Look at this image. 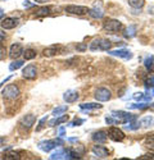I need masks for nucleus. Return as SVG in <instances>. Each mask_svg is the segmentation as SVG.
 Instances as JSON below:
<instances>
[{"label":"nucleus","instance_id":"obj_37","mask_svg":"<svg viewBox=\"0 0 154 160\" xmlns=\"http://www.w3.org/2000/svg\"><path fill=\"white\" fill-rule=\"evenodd\" d=\"M23 7L24 8H33L35 4H32L31 2H28V0H24V2H23Z\"/></svg>","mask_w":154,"mask_h":160},{"label":"nucleus","instance_id":"obj_23","mask_svg":"<svg viewBox=\"0 0 154 160\" xmlns=\"http://www.w3.org/2000/svg\"><path fill=\"white\" fill-rule=\"evenodd\" d=\"M36 50H33V49H26L24 51H23V57H24V59L26 60H31V59H35L36 58Z\"/></svg>","mask_w":154,"mask_h":160},{"label":"nucleus","instance_id":"obj_15","mask_svg":"<svg viewBox=\"0 0 154 160\" xmlns=\"http://www.w3.org/2000/svg\"><path fill=\"white\" fill-rule=\"evenodd\" d=\"M63 99L66 102H74L77 99H79V92L74 91V90H68L67 92H64V95H63Z\"/></svg>","mask_w":154,"mask_h":160},{"label":"nucleus","instance_id":"obj_4","mask_svg":"<svg viewBox=\"0 0 154 160\" xmlns=\"http://www.w3.org/2000/svg\"><path fill=\"white\" fill-rule=\"evenodd\" d=\"M66 13L72 16H85L89 13V8L84 7V5H67L64 8Z\"/></svg>","mask_w":154,"mask_h":160},{"label":"nucleus","instance_id":"obj_36","mask_svg":"<svg viewBox=\"0 0 154 160\" xmlns=\"http://www.w3.org/2000/svg\"><path fill=\"white\" fill-rule=\"evenodd\" d=\"M48 121V117H44L43 119H41V121H40V123H38V127L36 128V131H41L43 129V127H44V123Z\"/></svg>","mask_w":154,"mask_h":160},{"label":"nucleus","instance_id":"obj_31","mask_svg":"<svg viewBox=\"0 0 154 160\" xmlns=\"http://www.w3.org/2000/svg\"><path fill=\"white\" fill-rule=\"evenodd\" d=\"M7 54H8V51H7V48L4 45L0 44V60H4L7 58Z\"/></svg>","mask_w":154,"mask_h":160},{"label":"nucleus","instance_id":"obj_26","mask_svg":"<svg viewBox=\"0 0 154 160\" xmlns=\"http://www.w3.org/2000/svg\"><path fill=\"white\" fill-rule=\"evenodd\" d=\"M64 112H67V105H63V106H58V108H55L53 110V115L54 117H59L62 115Z\"/></svg>","mask_w":154,"mask_h":160},{"label":"nucleus","instance_id":"obj_28","mask_svg":"<svg viewBox=\"0 0 154 160\" xmlns=\"http://www.w3.org/2000/svg\"><path fill=\"white\" fill-rule=\"evenodd\" d=\"M22 65H23V62H22V60H16V62H13V63L9 65V69H10V71H17V69L21 68Z\"/></svg>","mask_w":154,"mask_h":160},{"label":"nucleus","instance_id":"obj_21","mask_svg":"<svg viewBox=\"0 0 154 160\" xmlns=\"http://www.w3.org/2000/svg\"><path fill=\"white\" fill-rule=\"evenodd\" d=\"M68 121V115H59V117H57L55 119H53V121H50V126L51 127H54V126H58V124H62V123H64V122H67Z\"/></svg>","mask_w":154,"mask_h":160},{"label":"nucleus","instance_id":"obj_30","mask_svg":"<svg viewBox=\"0 0 154 160\" xmlns=\"http://www.w3.org/2000/svg\"><path fill=\"white\" fill-rule=\"evenodd\" d=\"M71 151H73L74 154H77V155H82L84 152H85V149H84V146L82 145H79V146H76V148H73Z\"/></svg>","mask_w":154,"mask_h":160},{"label":"nucleus","instance_id":"obj_34","mask_svg":"<svg viewBox=\"0 0 154 160\" xmlns=\"http://www.w3.org/2000/svg\"><path fill=\"white\" fill-rule=\"evenodd\" d=\"M145 85H146L148 88H153L154 87V77H149L145 81Z\"/></svg>","mask_w":154,"mask_h":160},{"label":"nucleus","instance_id":"obj_47","mask_svg":"<svg viewBox=\"0 0 154 160\" xmlns=\"http://www.w3.org/2000/svg\"><path fill=\"white\" fill-rule=\"evenodd\" d=\"M150 92H151V95H153V96H154V87H153V88H151V90H150Z\"/></svg>","mask_w":154,"mask_h":160},{"label":"nucleus","instance_id":"obj_9","mask_svg":"<svg viewBox=\"0 0 154 160\" xmlns=\"http://www.w3.org/2000/svg\"><path fill=\"white\" fill-rule=\"evenodd\" d=\"M23 54V48L21 44L16 42V44H13L10 46V50H9V57L12 59H18L21 55Z\"/></svg>","mask_w":154,"mask_h":160},{"label":"nucleus","instance_id":"obj_40","mask_svg":"<svg viewBox=\"0 0 154 160\" xmlns=\"http://www.w3.org/2000/svg\"><path fill=\"white\" fill-rule=\"evenodd\" d=\"M140 159H154V154H148V155H144V156H141Z\"/></svg>","mask_w":154,"mask_h":160},{"label":"nucleus","instance_id":"obj_41","mask_svg":"<svg viewBox=\"0 0 154 160\" xmlns=\"http://www.w3.org/2000/svg\"><path fill=\"white\" fill-rule=\"evenodd\" d=\"M76 49H77V50H85V49H86V45H77Z\"/></svg>","mask_w":154,"mask_h":160},{"label":"nucleus","instance_id":"obj_46","mask_svg":"<svg viewBox=\"0 0 154 160\" xmlns=\"http://www.w3.org/2000/svg\"><path fill=\"white\" fill-rule=\"evenodd\" d=\"M69 141L71 142H74V141H77V138H69Z\"/></svg>","mask_w":154,"mask_h":160},{"label":"nucleus","instance_id":"obj_6","mask_svg":"<svg viewBox=\"0 0 154 160\" xmlns=\"http://www.w3.org/2000/svg\"><path fill=\"white\" fill-rule=\"evenodd\" d=\"M107 135H108V137H109L112 141H116V142H121V141H123V138H125L123 131L120 129V128H117V127H110V128L108 129Z\"/></svg>","mask_w":154,"mask_h":160},{"label":"nucleus","instance_id":"obj_20","mask_svg":"<svg viewBox=\"0 0 154 160\" xmlns=\"http://www.w3.org/2000/svg\"><path fill=\"white\" fill-rule=\"evenodd\" d=\"M3 159H5V160H18V159H19V152L8 149V151L4 152Z\"/></svg>","mask_w":154,"mask_h":160},{"label":"nucleus","instance_id":"obj_16","mask_svg":"<svg viewBox=\"0 0 154 160\" xmlns=\"http://www.w3.org/2000/svg\"><path fill=\"white\" fill-rule=\"evenodd\" d=\"M59 50H60V46H59V45H51V46L46 48V49L43 51V54H44V57L50 58V57L57 55L58 52H59Z\"/></svg>","mask_w":154,"mask_h":160},{"label":"nucleus","instance_id":"obj_14","mask_svg":"<svg viewBox=\"0 0 154 160\" xmlns=\"http://www.w3.org/2000/svg\"><path fill=\"white\" fill-rule=\"evenodd\" d=\"M87 14L91 17V18H94V19H100V18L104 17V12H103V9H101L100 7L95 5L93 9H89Z\"/></svg>","mask_w":154,"mask_h":160},{"label":"nucleus","instance_id":"obj_8","mask_svg":"<svg viewBox=\"0 0 154 160\" xmlns=\"http://www.w3.org/2000/svg\"><path fill=\"white\" fill-rule=\"evenodd\" d=\"M22 74H23L24 78H27V79H35L37 77V68H36V65H33V64L26 65L23 68Z\"/></svg>","mask_w":154,"mask_h":160},{"label":"nucleus","instance_id":"obj_11","mask_svg":"<svg viewBox=\"0 0 154 160\" xmlns=\"http://www.w3.org/2000/svg\"><path fill=\"white\" fill-rule=\"evenodd\" d=\"M91 151H93V154H94L95 156H98V158H100V159L108 158V155H109L108 149H107V148H104V146H100L99 143H98V145H95V146H93Z\"/></svg>","mask_w":154,"mask_h":160},{"label":"nucleus","instance_id":"obj_29","mask_svg":"<svg viewBox=\"0 0 154 160\" xmlns=\"http://www.w3.org/2000/svg\"><path fill=\"white\" fill-rule=\"evenodd\" d=\"M135 35H136V27L135 26H130L126 30V37H134Z\"/></svg>","mask_w":154,"mask_h":160},{"label":"nucleus","instance_id":"obj_22","mask_svg":"<svg viewBox=\"0 0 154 160\" xmlns=\"http://www.w3.org/2000/svg\"><path fill=\"white\" fill-rule=\"evenodd\" d=\"M140 124L143 126V127H151V126H154V117H151V115L144 117L140 121Z\"/></svg>","mask_w":154,"mask_h":160},{"label":"nucleus","instance_id":"obj_24","mask_svg":"<svg viewBox=\"0 0 154 160\" xmlns=\"http://www.w3.org/2000/svg\"><path fill=\"white\" fill-rule=\"evenodd\" d=\"M145 2L144 0H128V5L134 9H141L144 7Z\"/></svg>","mask_w":154,"mask_h":160},{"label":"nucleus","instance_id":"obj_38","mask_svg":"<svg viewBox=\"0 0 154 160\" xmlns=\"http://www.w3.org/2000/svg\"><path fill=\"white\" fill-rule=\"evenodd\" d=\"M5 38H7V33H5L4 31H2V30H0V42H2V41H4Z\"/></svg>","mask_w":154,"mask_h":160},{"label":"nucleus","instance_id":"obj_1","mask_svg":"<svg viewBox=\"0 0 154 160\" xmlns=\"http://www.w3.org/2000/svg\"><path fill=\"white\" fill-rule=\"evenodd\" d=\"M112 48V42L109 41L108 38H95L94 41L90 44V49H91L93 51H96V50H105L108 51L109 49Z\"/></svg>","mask_w":154,"mask_h":160},{"label":"nucleus","instance_id":"obj_27","mask_svg":"<svg viewBox=\"0 0 154 160\" xmlns=\"http://www.w3.org/2000/svg\"><path fill=\"white\" fill-rule=\"evenodd\" d=\"M145 146L150 150H154V135L151 136H148L145 138Z\"/></svg>","mask_w":154,"mask_h":160},{"label":"nucleus","instance_id":"obj_12","mask_svg":"<svg viewBox=\"0 0 154 160\" xmlns=\"http://www.w3.org/2000/svg\"><path fill=\"white\" fill-rule=\"evenodd\" d=\"M0 24H2V28H4V30H13L18 26V19L8 17V18H4Z\"/></svg>","mask_w":154,"mask_h":160},{"label":"nucleus","instance_id":"obj_5","mask_svg":"<svg viewBox=\"0 0 154 160\" xmlns=\"http://www.w3.org/2000/svg\"><path fill=\"white\" fill-rule=\"evenodd\" d=\"M122 23L117 19H107L104 23H103V28L105 31H109V32H118L122 30Z\"/></svg>","mask_w":154,"mask_h":160},{"label":"nucleus","instance_id":"obj_25","mask_svg":"<svg viewBox=\"0 0 154 160\" xmlns=\"http://www.w3.org/2000/svg\"><path fill=\"white\" fill-rule=\"evenodd\" d=\"M49 13H50V9H49L48 7H43V8L37 9V10L35 12V16H36V17H44V16H48Z\"/></svg>","mask_w":154,"mask_h":160},{"label":"nucleus","instance_id":"obj_39","mask_svg":"<svg viewBox=\"0 0 154 160\" xmlns=\"http://www.w3.org/2000/svg\"><path fill=\"white\" fill-rule=\"evenodd\" d=\"M81 123H84V121H82V119H80V121H74V122H72L69 126H71V127H74L76 124H81Z\"/></svg>","mask_w":154,"mask_h":160},{"label":"nucleus","instance_id":"obj_32","mask_svg":"<svg viewBox=\"0 0 154 160\" xmlns=\"http://www.w3.org/2000/svg\"><path fill=\"white\" fill-rule=\"evenodd\" d=\"M130 108L131 109H145L148 108V104H131Z\"/></svg>","mask_w":154,"mask_h":160},{"label":"nucleus","instance_id":"obj_7","mask_svg":"<svg viewBox=\"0 0 154 160\" xmlns=\"http://www.w3.org/2000/svg\"><path fill=\"white\" fill-rule=\"evenodd\" d=\"M112 98V94H110V91L105 87H100L95 91V99L98 101H101V102H104V101H108L110 100Z\"/></svg>","mask_w":154,"mask_h":160},{"label":"nucleus","instance_id":"obj_17","mask_svg":"<svg viewBox=\"0 0 154 160\" xmlns=\"http://www.w3.org/2000/svg\"><path fill=\"white\" fill-rule=\"evenodd\" d=\"M107 138H108V135H107V132H104V131H98L93 135V140L96 143H104L107 141Z\"/></svg>","mask_w":154,"mask_h":160},{"label":"nucleus","instance_id":"obj_35","mask_svg":"<svg viewBox=\"0 0 154 160\" xmlns=\"http://www.w3.org/2000/svg\"><path fill=\"white\" fill-rule=\"evenodd\" d=\"M105 122H107L108 124H117V123H118V122L116 121V119H114L112 115H109V117H107V118H105Z\"/></svg>","mask_w":154,"mask_h":160},{"label":"nucleus","instance_id":"obj_10","mask_svg":"<svg viewBox=\"0 0 154 160\" xmlns=\"http://www.w3.org/2000/svg\"><path fill=\"white\" fill-rule=\"evenodd\" d=\"M35 122H36V117H35L33 114H27V115H24V117L21 119L19 124H21L23 128H26V129H30V128L35 124Z\"/></svg>","mask_w":154,"mask_h":160},{"label":"nucleus","instance_id":"obj_44","mask_svg":"<svg viewBox=\"0 0 154 160\" xmlns=\"http://www.w3.org/2000/svg\"><path fill=\"white\" fill-rule=\"evenodd\" d=\"M59 133H60V135H63V133H64V127H62V128L59 129Z\"/></svg>","mask_w":154,"mask_h":160},{"label":"nucleus","instance_id":"obj_19","mask_svg":"<svg viewBox=\"0 0 154 160\" xmlns=\"http://www.w3.org/2000/svg\"><path fill=\"white\" fill-rule=\"evenodd\" d=\"M101 106L99 102H87V104H81L80 109L81 110H95V109H101Z\"/></svg>","mask_w":154,"mask_h":160},{"label":"nucleus","instance_id":"obj_45","mask_svg":"<svg viewBox=\"0 0 154 160\" xmlns=\"http://www.w3.org/2000/svg\"><path fill=\"white\" fill-rule=\"evenodd\" d=\"M3 14H4V12H3V9H0V17H3Z\"/></svg>","mask_w":154,"mask_h":160},{"label":"nucleus","instance_id":"obj_42","mask_svg":"<svg viewBox=\"0 0 154 160\" xmlns=\"http://www.w3.org/2000/svg\"><path fill=\"white\" fill-rule=\"evenodd\" d=\"M4 143H5V138L4 137H0V148H3Z\"/></svg>","mask_w":154,"mask_h":160},{"label":"nucleus","instance_id":"obj_3","mask_svg":"<svg viewBox=\"0 0 154 160\" xmlns=\"http://www.w3.org/2000/svg\"><path fill=\"white\" fill-rule=\"evenodd\" d=\"M63 145V141L60 138H57V140H48V141H43L38 143V149L45 151V152H49L53 149H55L57 146H60Z\"/></svg>","mask_w":154,"mask_h":160},{"label":"nucleus","instance_id":"obj_33","mask_svg":"<svg viewBox=\"0 0 154 160\" xmlns=\"http://www.w3.org/2000/svg\"><path fill=\"white\" fill-rule=\"evenodd\" d=\"M144 63H145V67H146L148 69H151L153 68V64H154V59L153 58H146Z\"/></svg>","mask_w":154,"mask_h":160},{"label":"nucleus","instance_id":"obj_13","mask_svg":"<svg viewBox=\"0 0 154 160\" xmlns=\"http://www.w3.org/2000/svg\"><path fill=\"white\" fill-rule=\"evenodd\" d=\"M108 54H110L112 57L122 58V59H131V58H132V52H131V51H128V50H125V49H121V50H113V51H109Z\"/></svg>","mask_w":154,"mask_h":160},{"label":"nucleus","instance_id":"obj_2","mask_svg":"<svg viewBox=\"0 0 154 160\" xmlns=\"http://www.w3.org/2000/svg\"><path fill=\"white\" fill-rule=\"evenodd\" d=\"M2 94L8 100H14L21 95V91H19L17 85H8V86L4 87V90L2 91Z\"/></svg>","mask_w":154,"mask_h":160},{"label":"nucleus","instance_id":"obj_43","mask_svg":"<svg viewBox=\"0 0 154 160\" xmlns=\"http://www.w3.org/2000/svg\"><path fill=\"white\" fill-rule=\"evenodd\" d=\"M36 3H46V2H49V0H35Z\"/></svg>","mask_w":154,"mask_h":160},{"label":"nucleus","instance_id":"obj_18","mask_svg":"<svg viewBox=\"0 0 154 160\" xmlns=\"http://www.w3.org/2000/svg\"><path fill=\"white\" fill-rule=\"evenodd\" d=\"M50 159L51 160H55V159H68V151L63 150V149H59V150H57L55 152H53L50 155Z\"/></svg>","mask_w":154,"mask_h":160}]
</instances>
